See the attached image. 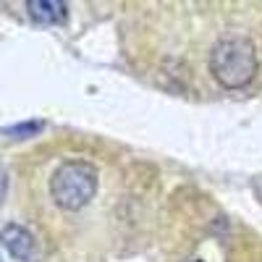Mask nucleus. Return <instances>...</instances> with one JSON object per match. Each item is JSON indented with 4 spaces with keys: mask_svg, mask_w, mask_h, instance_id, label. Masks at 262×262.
<instances>
[{
    "mask_svg": "<svg viewBox=\"0 0 262 262\" xmlns=\"http://www.w3.org/2000/svg\"><path fill=\"white\" fill-rule=\"evenodd\" d=\"M0 262H3V259H0Z\"/></svg>",
    "mask_w": 262,
    "mask_h": 262,
    "instance_id": "obj_7",
    "label": "nucleus"
},
{
    "mask_svg": "<svg viewBox=\"0 0 262 262\" xmlns=\"http://www.w3.org/2000/svg\"><path fill=\"white\" fill-rule=\"evenodd\" d=\"M27 11L37 24H45V27L63 24L66 16H69V6L63 0H29Z\"/></svg>",
    "mask_w": 262,
    "mask_h": 262,
    "instance_id": "obj_4",
    "label": "nucleus"
},
{
    "mask_svg": "<svg viewBox=\"0 0 262 262\" xmlns=\"http://www.w3.org/2000/svg\"><path fill=\"white\" fill-rule=\"evenodd\" d=\"M6 191H8V176H6V170L0 168V202H3Z\"/></svg>",
    "mask_w": 262,
    "mask_h": 262,
    "instance_id": "obj_6",
    "label": "nucleus"
},
{
    "mask_svg": "<svg viewBox=\"0 0 262 262\" xmlns=\"http://www.w3.org/2000/svg\"><path fill=\"white\" fill-rule=\"evenodd\" d=\"M0 242L8 249V254L18 262H37L39 259V247L32 231H27L18 223H8L0 228Z\"/></svg>",
    "mask_w": 262,
    "mask_h": 262,
    "instance_id": "obj_3",
    "label": "nucleus"
},
{
    "mask_svg": "<svg viewBox=\"0 0 262 262\" xmlns=\"http://www.w3.org/2000/svg\"><path fill=\"white\" fill-rule=\"evenodd\" d=\"M210 74L226 90H244L259 71L257 48L249 37L231 34L217 39L210 50Z\"/></svg>",
    "mask_w": 262,
    "mask_h": 262,
    "instance_id": "obj_1",
    "label": "nucleus"
},
{
    "mask_svg": "<svg viewBox=\"0 0 262 262\" xmlns=\"http://www.w3.org/2000/svg\"><path fill=\"white\" fill-rule=\"evenodd\" d=\"M97 186H100V176L92 163L66 160L55 168L50 179V196L60 210L76 212L95 200Z\"/></svg>",
    "mask_w": 262,
    "mask_h": 262,
    "instance_id": "obj_2",
    "label": "nucleus"
},
{
    "mask_svg": "<svg viewBox=\"0 0 262 262\" xmlns=\"http://www.w3.org/2000/svg\"><path fill=\"white\" fill-rule=\"evenodd\" d=\"M39 128H42L39 121H29V123H18V126L8 128L6 134H11V137H16V139H27V137H34Z\"/></svg>",
    "mask_w": 262,
    "mask_h": 262,
    "instance_id": "obj_5",
    "label": "nucleus"
}]
</instances>
